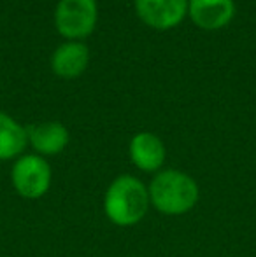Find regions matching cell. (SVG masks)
Here are the masks:
<instances>
[{
  "label": "cell",
  "instance_id": "obj_1",
  "mask_svg": "<svg viewBox=\"0 0 256 257\" xmlns=\"http://www.w3.org/2000/svg\"><path fill=\"white\" fill-rule=\"evenodd\" d=\"M149 201L165 215H181L192 210L198 201V186L192 177L165 170L160 172L149 186Z\"/></svg>",
  "mask_w": 256,
  "mask_h": 257
},
{
  "label": "cell",
  "instance_id": "obj_2",
  "mask_svg": "<svg viewBox=\"0 0 256 257\" xmlns=\"http://www.w3.org/2000/svg\"><path fill=\"white\" fill-rule=\"evenodd\" d=\"M149 193L139 179L121 175L109 186L106 193L104 208L118 226H133L147 212Z\"/></svg>",
  "mask_w": 256,
  "mask_h": 257
},
{
  "label": "cell",
  "instance_id": "obj_3",
  "mask_svg": "<svg viewBox=\"0 0 256 257\" xmlns=\"http://www.w3.org/2000/svg\"><path fill=\"white\" fill-rule=\"evenodd\" d=\"M97 0H60L55 11L56 30L67 39H82L95 28Z\"/></svg>",
  "mask_w": 256,
  "mask_h": 257
},
{
  "label": "cell",
  "instance_id": "obj_4",
  "mask_svg": "<svg viewBox=\"0 0 256 257\" xmlns=\"http://www.w3.org/2000/svg\"><path fill=\"white\" fill-rule=\"evenodd\" d=\"M13 186L23 198L35 200L41 198L49 189L51 168L48 161L41 156L28 154L20 158L13 166Z\"/></svg>",
  "mask_w": 256,
  "mask_h": 257
},
{
  "label": "cell",
  "instance_id": "obj_5",
  "mask_svg": "<svg viewBox=\"0 0 256 257\" xmlns=\"http://www.w3.org/2000/svg\"><path fill=\"white\" fill-rule=\"evenodd\" d=\"M135 9L147 27L167 30L183 21L188 13V0H135Z\"/></svg>",
  "mask_w": 256,
  "mask_h": 257
},
{
  "label": "cell",
  "instance_id": "obj_6",
  "mask_svg": "<svg viewBox=\"0 0 256 257\" xmlns=\"http://www.w3.org/2000/svg\"><path fill=\"white\" fill-rule=\"evenodd\" d=\"M233 0H190L188 13L200 28L218 30L230 23L233 16Z\"/></svg>",
  "mask_w": 256,
  "mask_h": 257
},
{
  "label": "cell",
  "instance_id": "obj_7",
  "mask_svg": "<svg viewBox=\"0 0 256 257\" xmlns=\"http://www.w3.org/2000/svg\"><path fill=\"white\" fill-rule=\"evenodd\" d=\"M130 158L142 172H154L163 165L165 147L153 133H137L130 142Z\"/></svg>",
  "mask_w": 256,
  "mask_h": 257
},
{
  "label": "cell",
  "instance_id": "obj_8",
  "mask_svg": "<svg viewBox=\"0 0 256 257\" xmlns=\"http://www.w3.org/2000/svg\"><path fill=\"white\" fill-rule=\"evenodd\" d=\"M32 147L41 154H58L67 147L68 132L62 122H42L27 128Z\"/></svg>",
  "mask_w": 256,
  "mask_h": 257
},
{
  "label": "cell",
  "instance_id": "obj_9",
  "mask_svg": "<svg viewBox=\"0 0 256 257\" xmlns=\"http://www.w3.org/2000/svg\"><path fill=\"white\" fill-rule=\"evenodd\" d=\"M88 58V48L82 42H65L53 54V72L63 79L77 77L84 72Z\"/></svg>",
  "mask_w": 256,
  "mask_h": 257
},
{
  "label": "cell",
  "instance_id": "obj_10",
  "mask_svg": "<svg viewBox=\"0 0 256 257\" xmlns=\"http://www.w3.org/2000/svg\"><path fill=\"white\" fill-rule=\"evenodd\" d=\"M28 142L27 128L0 110V159H11L25 149Z\"/></svg>",
  "mask_w": 256,
  "mask_h": 257
}]
</instances>
